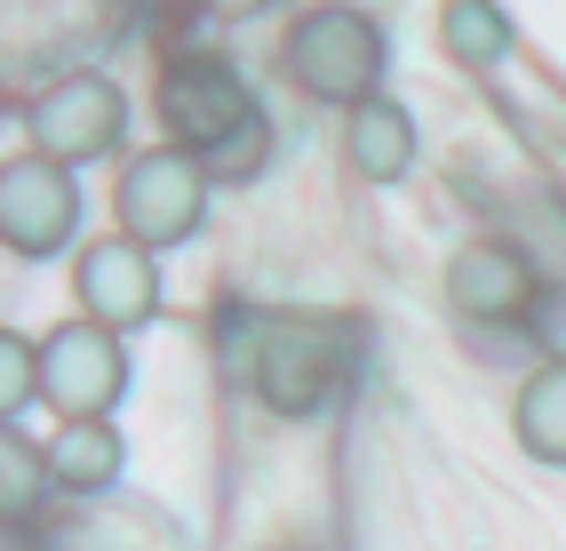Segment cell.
Wrapping results in <instances>:
<instances>
[{
	"label": "cell",
	"mask_w": 566,
	"mask_h": 551,
	"mask_svg": "<svg viewBox=\"0 0 566 551\" xmlns=\"http://www.w3.org/2000/svg\"><path fill=\"white\" fill-rule=\"evenodd\" d=\"M41 399V344L24 328H0V424H17Z\"/></svg>",
	"instance_id": "cell-15"
},
{
	"label": "cell",
	"mask_w": 566,
	"mask_h": 551,
	"mask_svg": "<svg viewBox=\"0 0 566 551\" xmlns=\"http://www.w3.org/2000/svg\"><path fill=\"white\" fill-rule=\"evenodd\" d=\"M72 232H81V184H72V168L32 153V144L17 160H0V240L24 264H41V256L72 248Z\"/></svg>",
	"instance_id": "cell-7"
},
{
	"label": "cell",
	"mask_w": 566,
	"mask_h": 551,
	"mask_svg": "<svg viewBox=\"0 0 566 551\" xmlns=\"http://www.w3.org/2000/svg\"><path fill=\"white\" fill-rule=\"evenodd\" d=\"M49 488H56L49 448H41V439H24V432L9 424V432H0V511H9V520H32Z\"/></svg>",
	"instance_id": "cell-14"
},
{
	"label": "cell",
	"mask_w": 566,
	"mask_h": 551,
	"mask_svg": "<svg viewBox=\"0 0 566 551\" xmlns=\"http://www.w3.org/2000/svg\"><path fill=\"white\" fill-rule=\"evenodd\" d=\"M128 392V352L112 328L96 320H64L41 336V399L56 408V424H88V416H112Z\"/></svg>",
	"instance_id": "cell-6"
},
{
	"label": "cell",
	"mask_w": 566,
	"mask_h": 551,
	"mask_svg": "<svg viewBox=\"0 0 566 551\" xmlns=\"http://www.w3.org/2000/svg\"><path fill=\"white\" fill-rule=\"evenodd\" d=\"M49 464H56V488L72 496H96L120 480V432H112V416H88V424H56L49 439Z\"/></svg>",
	"instance_id": "cell-13"
},
{
	"label": "cell",
	"mask_w": 566,
	"mask_h": 551,
	"mask_svg": "<svg viewBox=\"0 0 566 551\" xmlns=\"http://www.w3.org/2000/svg\"><path fill=\"white\" fill-rule=\"evenodd\" d=\"M208 184H216V168L200 153H184V144H144V153H128L120 184H112V216H120V232L136 248L160 256V248H176V240L200 232Z\"/></svg>",
	"instance_id": "cell-2"
},
{
	"label": "cell",
	"mask_w": 566,
	"mask_h": 551,
	"mask_svg": "<svg viewBox=\"0 0 566 551\" xmlns=\"http://www.w3.org/2000/svg\"><path fill=\"white\" fill-rule=\"evenodd\" d=\"M439 49H447V64H463V72H495L518 49V24H511L503 0H447V9H439Z\"/></svg>",
	"instance_id": "cell-12"
},
{
	"label": "cell",
	"mask_w": 566,
	"mask_h": 551,
	"mask_svg": "<svg viewBox=\"0 0 566 551\" xmlns=\"http://www.w3.org/2000/svg\"><path fill=\"white\" fill-rule=\"evenodd\" d=\"M280 64L312 104H344L352 113V104H367L375 81H384V24L367 9H352V0H319V9H304L287 24Z\"/></svg>",
	"instance_id": "cell-1"
},
{
	"label": "cell",
	"mask_w": 566,
	"mask_h": 551,
	"mask_svg": "<svg viewBox=\"0 0 566 551\" xmlns=\"http://www.w3.org/2000/svg\"><path fill=\"white\" fill-rule=\"evenodd\" d=\"M200 9H216V17H255V9H280V0H200Z\"/></svg>",
	"instance_id": "cell-17"
},
{
	"label": "cell",
	"mask_w": 566,
	"mask_h": 551,
	"mask_svg": "<svg viewBox=\"0 0 566 551\" xmlns=\"http://www.w3.org/2000/svg\"><path fill=\"white\" fill-rule=\"evenodd\" d=\"M24 136H32V153H49L64 168H88L104 153H120L128 96H120V81H104V72L81 64V72H64V81H49L24 104Z\"/></svg>",
	"instance_id": "cell-4"
},
{
	"label": "cell",
	"mask_w": 566,
	"mask_h": 551,
	"mask_svg": "<svg viewBox=\"0 0 566 551\" xmlns=\"http://www.w3.org/2000/svg\"><path fill=\"white\" fill-rule=\"evenodd\" d=\"M535 297L543 288H535V272H526V256L511 240H471V248L447 256V304H455L463 320H479V328H495V320L526 328Z\"/></svg>",
	"instance_id": "cell-9"
},
{
	"label": "cell",
	"mask_w": 566,
	"mask_h": 551,
	"mask_svg": "<svg viewBox=\"0 0 566 551\" xmlns=\"http://www.w3.org/2000/svg\"><path fill=\"white\" fill-rule=\"evenodd\" d=\"M511 439L526 464H566V360H543L511 399Z\"/></svg>",
	"instance_id": "cell-11"
},
{
	"label": "cell",
	"mask_w": 566,
	"mask_h": 551,
	"mask_svg": "<svg viewBox=\"0 0 566 551\" xmlns=\"http://www.w3.org/2000/svg\"><path fill=\"white\" fill-rule=\"evenodd\" d=\"M526 344H535L543 360H566V280H551L535 312H526Z\"/></svg>",
	"instance_id": "cell-16"
},
{
	"label": "cell",
	"mask_w": 566,
	"mask_h": 551,
	"mask_svg": "<svg viewBox=\"0 0 566 551\" xmlns=\"http://www.w3.org/2000/svg\"><path fill=\"white\" fill-rule=\"evenodd\" d=\"M344 160L359 184H399L415 168V121H407V104L375 89L367 104H352L344 113Z\"/></svg>",
	"instance_id": "cell-10"
},
{
	"label": "cell",
	"mask_w": 566,
	"mask_h": 551,
	"mask_svg": "<svg viewBox=\"0 0 566 551\" xmlns=\"http://www.w3.org/2000/svg\"><path fill=\"white\" fill-rule=\"evenodd\" d=\"M72 304H81V320L96 328H144L160 312V264H153V248H136L128 232H112V240H88L81 256H72Z\"/></svg>",
	"instance_id": "cell-8"
},
{
	"label": "cell",
	"mask_w": 566,
	"mask_h": 551,
	"mask_svg": "<svg viewBox=\"0 0 566 551\" xmlns=\"http://www.w3.org/2000/svg\"><path fill=\"white\" fill-rule=\"evenodd\" d=\"M160 121H168V144H184L200 160H223L240 136L263 128V104L223 56H176L160 72Z\"/></svg>",
	"instance_id": "cell-3"
},
{
	"label": "cell",
	"mask_w": 566,
	"mask_h": 551,
	"mask_svg": "<svg viewBox=\"0 0 566 551\" xmlns=\"http://www.w3.org/2000/svg\"><path fill=\"white\" fill-rule=\"evenodd\" d=\"M335 328L312 320V312H272L255 328V352H248V384L263 408L280 416H312L319 399L335 392Z\"/></svg>",
	"instance_id": "cell-5"
}]
</instances>
